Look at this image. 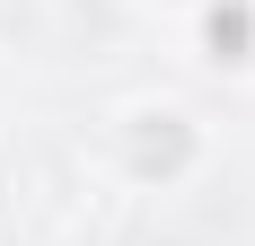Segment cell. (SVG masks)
Segmentation results:
<instances>
[{
    "label": "cell",
    "instance_id": "cell-1",
    "mask_svg": "<svg viewBox=\"0 0 255 246\" xmlns=\"http://www.w3.org/2000/svg\"><path fill=\"white\" fill-rule=\"evenodd\" d=\"M185 149H194V141H185L176 115H141V132H132V167H141V176H176Z\"/></svg>",
    "mask_w": 255,
    "mask_h": 246
},
{
    "label": "cell",
    "instance_id": "cell-2",
    "mask_svg": "<svg viewBox=\"0 0 255 246\" xmlns=\"http://www.w3.org/2000/svg\"><path fill=\"white\" fill-rule=\"evenodd\" d=\"M247 35H255L247 9H220V18H211V53H220V62H238V53H247Z\"/></svg>",
    "mask_w": 255,
    "mask_h": 246
}]
</instances>
